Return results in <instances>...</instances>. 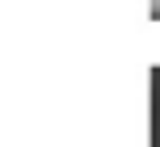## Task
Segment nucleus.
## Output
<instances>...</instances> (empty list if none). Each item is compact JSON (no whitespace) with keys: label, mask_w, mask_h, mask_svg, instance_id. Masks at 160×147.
<instances>
[]
</instances>
